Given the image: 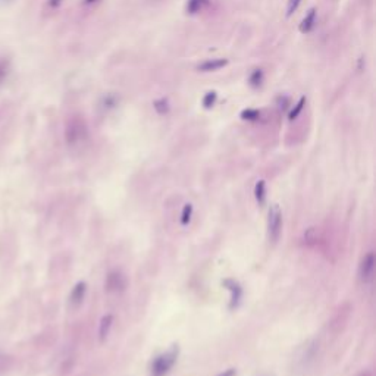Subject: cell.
I'll return each mask as SVG.
<instances>
[{"label":"cell","mask_w":376,"mask_h":376,"mask_svg":"<svg viewBox=\"0 0 376 376\" xmlns=\"http://www.w3.org/2000/svg\"><path fill=\"white\" fill-rule=\"evenodd\" d=\"M178 355H179V347L178 345H172L165 353L156 355L154 360L151 361V366H150L151 376H165V375H167L170 372V369L175 366V363L178 361Z\"/></svg>","instance_id":"cell-1"},{"label":"cell","mask_w":376,"mask_h":376,"mask_svg":"<svg viewBox=\"0 0 376 376\" xmlns=\"http://www.w3.org/2000/svg\"><path fill=\"white\" fill-rule=\"evenodd\" d=\"M88 137V131H87V125L84 122L83 118L80 116H74L68 121L66 124V129H65V138L66 143L69 146H80L81 143H84Z\"/></svg>","instance_id":"cell-2"},{"label":"cell","mask_w":376,"mask_h":376,"mask_svg":"<svg viewBox=\"0 0 376 376\" xmlns=\"http://www.w3.org/2000/svg\"><path fill=\"white\" fill-rule=\"evenodd\" d=\"M282 232V212L278 205H273L269 209L268 215V237L272 244H276Z\"/></svg>","instance_id":"cell-3"},{"label":"cell","mask_w":376,"mask_h":376,"mask_svg":"<svg viewBox=\"0 0 376 376\" xmlns=\"http://www.w3.org/2000/svg\"><path fill=\"white\" fill-rule=\"evenodd\" d=\"M375 266H376V256L373 251H369L363 256L360 265H358V271H357V276L358 281L364 285L370 284L373 281L375 276Z\"/></svg>","instance_id":"cell-4"},{"label":"cell","mask_w":376,"mask_h":376,"mask_svg":"<svg viewBox=\"0 0 376 376\" xmlns=\"http://www.w3.org/2000/svg\"><path fill=\"white\" fill-rule=\"evenodd\" d=\"M128 287V279H126V275L118 269L115 271H110L106 276V281H104V290L106 292L109 294H119V292H124Z\"/></svg>","instance_id":"cell-5"},{"label":"cell","mask_w":376,"mask_h":376,"mask_svg":"<svg viewBox=\"0 0 376 376\" xmlns=\"http://www.w3.org/2000/svg\"><path fill=\"white\" fill-rule=\"evenodd\" d=\"M222 285L230 291L231 297H230V310H235L243 300V287L240 285L238 281L232 279V278H225L222 281Z\"/></svg>","instance_id":"cell-6"},{"label":"cell","mask_w":376,"mask_h":376,"mask_svg":"<svg viewBox=\"0 0 376 376\" xmlns=\"http://www.w3.org/2000/svg\"><path fill=\"white\" fill-rule=\"evenodd\" d=\"M317 350H319V342L316 339H312L306 344L304 350H303V354L300 357V363H301V367H309L314 360H316V355H317Z\"/></svg>","instance_id":"cell-7"},{"label":"cell","mask_w":376,"mask_h":376,"mask_svg":"<svg viewBox=\"0 0 376 376\" xmlns=\"http://www.w3.org/2000/svg\"><path fill=\"white\" fill-rule=\"evenodd\" d=\"M85 292H87V284L84 281H80L74 285L71 295H69V303L72 307H78L83 304L84 298H85Z\"/></svg>","instance_id":"cell-8"},{"label":"cell","mask_w":376,"mask_h":376,"mask_svg":"<svg viewBox=\"0 0 376 376\" xmlns=\"http://www.w3.org/2000/svg\"><path fill=\"white\" fill-rule=\"evenodd\" d=\"M227 65H228L227 59H209V61H205L203 63H200L197 66V69L200 72H213V71H219L221 68H224Z\"/></svg>","instance_id":"cell-9"},{"label":"cell","mask_w":376,"mask_h":376,"mask_svg":"<svg viewBox=\"0 0 376 376\" xmlns=\"http://www.w3.org/2000/svg\"><path fill=\"white\" fill-rule=\"evenodd\" d=\"M112 326H113V316L112 314H104L100 320V325H99V339H100V342H104L107 339Z\"/></svg>","instance_id":"cell-10"},{"label":"cell","mask_w":376,"mask_h":376,"mask_svg":"<svg viewBox=\"0 0 376 376\" xmlns=\"http://www.w3.org/2000/svg\"><path fill=\"white\" fill-rule=\"evenodd\" d=\"M314 24H316V9H310L309 14L304 17V20H303L301 24H300V31H301L303 34L310 33V31L313 30Z\"/></svg>","instance_id":"cell-11"},{"label":"cell","mask_w":376,"mask_h":376,"mask_svg":"<svg viewBox=\"0 0 376 376\" xmlns=\"http://www.w3.org/2000/svg\"><path fill=\"white\" fill-rule=\"evenodd\" d=\"M254 197L259 206H263L266 203V182L263 179L257 181L254 185Z\"/></svg>","instance_id":"cell-12"},{"label":"cell","mask_w":376,"mask_h":376,"mask_svg":"<svg viewBox=\"0 0 376 376\" xmlns=\"http://www.w3.org/2000/svg\"><path fill=\"white\" fill-rule=\"evenodd\" d=\"M206 5H208V0H188L187 11H188V14L194 15V14L200 12Z\"/></svg>","instance_id":"cell-13"},{"label":"cell","mask_w":376,"mask_h":376,"mask_svg":"<svg viewBox=\"0 0 376 376\" xmlns=\"http://www.w3.org/2000/svg\"><path fill=\"white\" fill-rule=\"evenodd\" d=\"M263 78H265L263 71H262V69H254V71L251 72L250 78H249V83H250V85H251V87L257 88V87H260V85H262Z\"/></svg>","instance_id":"cell-14"},{"label":"cell","mask_w":376,"mask_h":376,"mask_svg":"<svg viewBox=\"0 0 376 376\" xmlns=\"http://www.w3.org/2000/svg\"><path fill=\"white\" fill-rule=\"evenodd\" d=\"M191 216H193V205H190V203L184 205L182 212H181V224L188 225L191 221Z\"/></svg>","instance_id":"cell-15"},{"label":"cell","mask_w":376,"mask_h":376,"mask_svg":"<svg viewBox=\"0 0 376 376\" xmlns=\"http://www.w3.org/2000/svg\"><path fill=\"white\" fill-rule=\"evenodd\" d=\"M317 238H319V231H317V228H307L306 231H304V241L307 243V244H314L316 241H317Z\"/></svg>","instance_id":"cell-16"},{"label":"cell","mask_w":376,"mask_h":376,"mask_svg":"<svg viewBox=\"0 0 376 376\" xmlns=\"http://www.w3.org/2000/svg\"><path fill=\"white\" fill-rule=\"evenodd\" d=\"M216 99H218L216 91H209V93L203 97V106H205L206 109L213 107V106H215V103H216Z\"/></svg>","instance_id":"cell-17"},{"label":"cell","mask_w":376,"mask_h":376,"mask_svg":"<svg viewBox=\"0 0 376 376\" xmlns=\"http://www.w3.org/2000/svg\"><path fill=\"white\" fill-rule=\"evenodd\" d=\"M304 104H306V97H301L300 100H298V103L295 104V107L290 112V115H288V119L290 121H294L298 115H300V112L303 110V107H304Z\"/></svg>","instance_id":"cell-18"},{"label":"cell","mask_w":376,"mask_h":376,"mask_svg":"<svg viewBox=\"0 0 376 376\" xmlns=\"http://www.w3.org/2000/svg\"><path fill=\"white\" fill-rule=\"evenodd\" d=\"M153 106H154L156 112L160 113V115H165V113H167V110H169V103H167V100H165V99L156 100Z\"/></svg>","instance_id":"cell-19"},{"label":"cell","mask_w":376,"mask_h":376,"mask_svg":"<svg viewBox=\"0 0 376 376\" xmlns=\"http://www.w3.org/2000/svg\"><path fill=\"white\" fill-rule=\"evenodd\" d=\"M259 116H260V112L256 109H246L241 112V118L244 121H256V119H259Z\"/></svg>","instance_id":"cell-20"},{"label":"cell","mask_w":376,"mask_h":376,"mask_svg":"<svg viewBox=\"0 0 376 376\" xmlns=\"http://www.w3.org/2000/svg\"><path fill=\"white\" fill-rule=\"evenodd\" d=\"M303 2V0H288V9H287V17H291L297 8L300 6V3Z\"/></svg>","instance_id":"cell-21"},{"label":"cell","mask_w":376,"mask_h":376,"mask_svg":"<svg viewBox=\"0 0 376 376\" xmlns=\"http://www.w3.org/2000/svg\"><path fill=\"white\" fill-rule=\"evenodd\" d=\"M237 375V370L235 369H227V370H224V372H221L219 375H216V376H235Z\"/></svg>","instance_id":"cell-22"},{"label":"cell","mask_w":376,"mask_h":376,"mask_svg":"<svg viewBox=\"0 0 376 376\" xmlns=\"http://www.w3.org/2000/svg\"><path fill=\"white\" fill-rule=\"evenodd\" d=\"M62 3V0H49L47 2V5L50 6V8H56V6H59Z\"/></svg>","instance_id":"cell-23"},{"label":"cell","mask_w":376,"mask_h":376,"mask_svg":"<svg viewBox=\"0 0 376 376\" xmlns=\"http://www.w3.org/2000/svg\"><path fill=\"white\" fill-rule=\"evenodd\" d=\"M357 376H373V375H372V372H370V370H361Z\"/></svg>","instance_id":"cell-24"},{"label":"cell","mask_w":376,"mask_h":376,"mask_svg":"<svg viewBox=\"0 0 376 376\" xmlns=\"http://www.w3.org/2000/svg\"><path fill=\"white\" fill-rule=\"evenodd\" d=\"M96 2H99V0H84L85 5H91V3H96Z\"/></svg>","instance_id":"cell-25"}]
</instances>
